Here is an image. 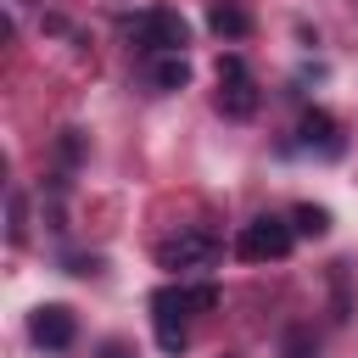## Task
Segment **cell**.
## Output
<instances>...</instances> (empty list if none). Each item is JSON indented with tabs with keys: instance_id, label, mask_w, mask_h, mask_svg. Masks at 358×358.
Returning <instances> with one entry per match:
<instances>
[{
	"instance_id": "obj_1",
	"label": "cell",
	"mask_w": 358,
	"mask_h": 358,
	"mask_svg": "<svg viewBox=\"0 0 358 358\" xmlns=\"http://www.w3.org/2000/svg\"><path fill=\"white\" fill-rule=\"evenodd\" d=\"M291 241H296L291 218H274V213H263V218L241 224V241H235V252H241L246 263H274V257H285V252H291Z\"/></svg>"
},
{
	"instance_id": "obj_2",
	"label": "cell",
	"mask_w": 358,
	"mask_h": 358,
	"mask_svg": "<svg viewBox=\"0 0 358 358\" xmlns=\"http://www.w3.org/2000/svg\"><path fill=\"white\" fill-rule=\"evenodd\" d=\"M218 241L207 235V229H179V235H168L162 246H157V268H173V274H190V268H213L218 263Z\"/></svg>"
},
{
	"instance_id": "obj_3",
	"label": "cell",
	"mask_w": 358,
	"mask_h": 358,
	"mask_svg": "<svg viewBox=\"0 0 358 358\" xmlns=\"http://www.w3.org/2000/svg\"><path fill=\"white\" fill-rule=\"evenodd\" d=\"M134 45H145V50H157V56H185L190 22H185L179 11H145V17H134Z\"/></svg>"
},
{
	"instance_id": "obj_4",
	"label": "cell",
	"mask_w": 358,
	"mask_h": 358,
	"mask_svg": "<svg viewBox=\"0 0 358 358\" xmlns=\"http://www.w3.org/2000/svg\"><path fill=\"white\" fill-rule=\"evenodd\" d=\"M185 313H190L185 291H173V285H168V291H157V296H151V324H157V347H162L168 358H179V352H185V341H190V336H185Z\"/></svg>"
},
{
	"instance_id": "obj_5",
	"label": "cell",
	"mask_w": 358,
	"mask_h": 358,
	"mask_svg": "<svg viewBox=\"0 0 358 358\" xmlns=\"http://www.w3.org/2000/svg\"><path fill=\"white\" fill-rule=\"evenodd\" d=\"M28 336H34L39 347L62 352V347H73V336H78V319H73V308H62V302H45V308H34V313H28Z\"/></svg>"
},
{
	"instance_id": "obj_6",
	"label": "cell",
	"mask_w": 358,
	"mask_h": 358,
	"mask_svg": "<svg viewBox=\"0 0 358 358\" xmlns=\"http://www.w3.org/2000/svg\"><path fill=\"white\" fill-rule=\"evenodd\" d=\"M218 112H224V117H252V112H257V84H252V73L218 78Z\"/></svg>"
},
{
	"instance_id": "obj_7",
	"label": "cell",
	"mask_w": 358,
	"mask_h": 358,
	"mask_svg": "<svg viewBox=\"0 0 358 358\" xmlns=\"http://www.w3.org/2000/svg\"><path fill=\"white\" fill-rule=\"evenodd\" d=\"M302 145H319V151H341V140H336V123H330V112H302Z\"/></svg>"
},
{
	"instance_id": "obj_8",
	"label": "cell",
	"mask_w": 358,
	"mask_h": 358,
	"mask_svg": "<svg viewBox=\"0 0 358 358\" xmlns=\"http://www.w3.org/2000/svg\"><path fill=\"white\" fill-rule=\"evenodd\" d=\"M207 22H213V34H218V39H246V34H252V17H246L241 6H213V11H207Z\"/></svg>"
},
{
	"instance_id": "obj_9",
	"label": "cell",
	"mask_w": 358,
	"mask_h": 358,
	"mask_svg": "<svg viewBox=\"0 0 358 358\" xmlns=\"http://www.w3.org/2000/svg\"><path fill=\"white\" fill-rule=\"evenodd\" d=\"M151 84L157 90H185L190 84V62L185 56H157L151 62Z\"/></svg>"
},
{
	"instance_id": "obj_10",
	"label": "cell",
	"mask_w": 358,
	"mask_h": 358,
	"mask_svg": "<svg viewBox=\"0 0 358 358\" xmlns=\"http://www.w3.org/2000/svg\"><path fill=\"white\" fill-rule=\"evenodd\" d=\"M291 229H296V235H313V241H319V235L330 229V213H324V207H313V201H302V207L291 213Z\"/></svg>"
},
{
	"instance_id": "obj_11",
	"label": "cell",
	"mask_w": 358,
	"mask_h": 358,
	"mask_svg": "<svg viewBox=\"0 0 358 358\" xmlns=\"http://www.w3.org/2000/svg\"><path fill=\"white\" fill-rule=\"evenodd\" d=\"M185 302H190V313H207V308H218V285H196V291H185Z\"/></svg>"
},
{
	"instance_id": "obj_12",
	"label": "cell",
	"mask_w": 358,
	"mask_h": 358,
	"mask_svg": "<svg viewBox=\"0 0 358 358\" xmlns=\"http://www.w3.org/2000/svg\"><path fill=\"white\" fill-rule=\"evenodd\" d=\"M285 358H313V336L308 330H285Z\"/></svg>"
},
{
	"instance_id": "obj_13",
	"label": "cell",
	"mask_w": 358,
	"mask_h": 358,
	"mask_svg": "<svg viewBox=\"0 0 358 358\" xmlns=\"http://www.w3.org/2000/svg\"><path fill=\"white\" fill-rule=\"evenodd\" d=\"M241 73H246L241 56H218V78H241Z\"/></svg>"
},
{
	"instance_id": "obj_14",
	"label": "cell",
	"mask_w": 358,
	"mask_h": 358,
	"mask_svg": "<svg viewBox=\"0 0 358 358\" xmlns=\"http://www.w3.org/2000/svg\"><path fill=\"white\" fill-rule=\"evenodd\" d=\"M11 241H22V196H11Z\"/></svg>"
},
{
	"instance_id": "obj_15",
	"label": "cell",
	"mask_w": 358,
	"mask_h": 358,
	"mask_svg": "<svg viewBox=\"0 0 358 358\" xmlns=\"http://www.w3.org/2000/svg\"><path fill=\"white\" fill-rule=\"evenodd\" d=\"M101 358H134V352H129L123 341H106V347H101Z\"/></svg>"
}]
</instances>
